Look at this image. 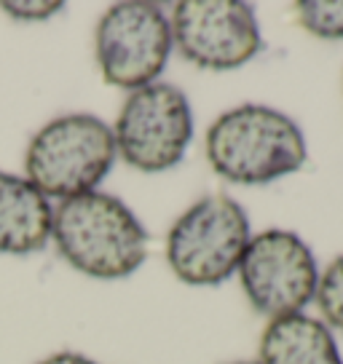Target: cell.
<instances>
[{
  "label": "cell",
  "mask_w": 343,
  "mask_h": 364,
  "mask_svg": "<svg viewBox=\"0 0 343 364\" xmlns=\"http://www.w3.org/2000/svg\"><path fill=\"white\" fill-rule=\"evenodd\" d=\"M113 129L92 113H70L48 121L24 153L27 180L46 198L68 201L92 193L115 164Z\"/></svg>",
  "instance_id": "3"
},
{
  "label": "cell",
  "mask_w": 343,
  "mask_h": 364,
  "mask_svg": "<svg viewBox=\"0 0 343 364\" xmlns=\"http://www.w3.org/2000/svg\"><path fill=\"white\" fill-rule=\"evenodd\" d=\"M38 364H97L94 359L89 356H83V353H75V351H59V353H51L46 359H41Z\"/></svg>",
  "instance_id": "14"
},
{
  "label": "cell",
  "mask_w": 343,
  "mask_h": 364,
  "mask_svg": "<svg viewBox=\"0 0 343 364\" xmlns=\"http://www.w3.org/2000/svg\"><path fill=\"white\" fill-rule=\"evenodd\" d=\"M236 364H258V362H236Z\"/></svg>",
  "instance_id": "15"
},
{
  "label": "cell",
  "mask_w": 343,
  "mask_h": 364,
  "mask_svg": "<svg viewBox=\"0 0 343 364\" xmlns=\"http://www.w3.org/2000/svg\"><path fill=\"white\" fill-rule=\"evenodd\" d=\"M172 43L201 70H236L258 57L263 35L252 6L239 0H183L169 16Z\"/></svg>",
  "instance_id": "8"
},
{
  "label": "cell",
  "mask_w": 343,
  "mask_h": 364,
  "mask_svg": "<svg viewBox=\"0 0 343 364\" xmlns=\"http://www.w3.org/2000/svg\"><path fill=\"white\" fill-rule=\"evenodd\" d=\"M54 228V206L27 177L0 171V255L46 250Z\"/></svg>",
  "instance_id": "9"
},
{
  "label": "cell",
  "mask_w": 343,
  "mask_h": 364,
  "mask_svg": "<svg viewBox=\"0 0 343 364\" xmlns=\"http://www.w3.org/2000/svg\"><path fill=\"white\" fill-rule=\"evenodd\" d=\"M113 139L118 156L145 174L183 164L194 139V110L185 91L164 80L129 91L113 126Z\"/></svg>",
  "instance_id": "5"
},
{
  "label": "cell",
  "mask_w": 343,
  "mask_h": 364,
  "mask_svg": "<svg viewBox=\"0 0 343 364\" xmlns=\"http://www.w3.org/2000/svg\"><path fill=\"white\" fill-rule=\"evenodd\" d=\"M169 16L156 3L124 0L102 14L94 33L97 65L110 86L137 91L156 83L172 54Z\"/></svg>",
  "instance_id": "6"
},
{
  "label": "cell",
  "mask_w": 343,
  "mask_h": 364,
  "mask_svg": "<svg viewBox=\"0 0 343 364\" xmlns=\"http://www.w3.org/2000/svg\"><path fill=\"white\" fill-rule=\"evenodd\" d=\"M0 9L9 14L11 19H19V22H43V19L57 16L65 9V3L62 0H46V3H19V0H11V3H0Z\"/></svg>",
  "instance_id": "13"
},
{
  "label": "cell",
  "mask_w": 343,
  "mask_h": 364,
  "mask_svg": "<svg viewBox=\"0 0 343 364\" xmlns=\"http://www.w3.org/2000/svg\"><path fill=\"white\" fill-rule=\"evenodd\" d=\"M300 27L322 41H343V0H300L295 6Z\"/></svg>",
  "instance_id": "11"
},
{
  "label": "cell",
  "mask_w": 343,
  "mask_h": 364,
  "mask_svg": "<svg viewBox=\"0 0 343 364\" xmlns=\"http://www.w3.org/2000/svg\"><path fill=\"white\" fill-rule=\"evenodd\" d=\"M250 217L226 193L199 198L174 220L167 236L172 273L191 287H218L239 271L250 244Z\"/></svg>",
  "instance_id": "4"
},
{
  "label": "cell",
  "mask_w": 343,
  "mask_h": 364,
  "mask_svg": "<svg viewBox=\"0 0 343 364\" xmlns=\"http://www.w3.org/2000/svg\"><path fill=\"white\" fill-rule=\"evenodd\" d=\"M258 356V364H343L332 330L309 314L271 318Z\"/></svg>",
  "instance_id": "10"
},
{
  "label": "cell",
  "mask_w": 343,
  "mask_h": 364,
  "mask_svg": "<svg viewBox=\"0 0 343 364\" xmlns=\"http://www.w3.org/2000/svg\"><path fill=\"white\" fill-rule=\"evenodd\" d=\"M236 273L250 306L268 316V321L303 314L320 284V268L311 247L285 228H268L252 236Z\"/></svg>",
  "instance_id": "7"
},
{
  "label": "cell",
  "mask_w": 343,
  "mask_h": 364,
  "mask_svg": "<svg viewBox=\"0 0 343 364\" xmlns=\"http://www.w3.org/2000/svg\"><path fill=\"white\" fill-rule=\"evenodd\" d=\"M51 239L70 268L105 282L132 276L148 257V233L137 215L100 191L62 201L54 209Z\"/></svg>",
  "instance_id": "1"
},
{
  "label": "cell",
  "mask_w": 343,
  "mask_h": 364,
  "mask_svg": "<svg viewBox=\"0 0 343 364\" xmlns=\"http://www.w3.org/2000/svg\"><path fill=\"white\" fill-rule=\"evenodd\" d=\"M204 148L215 174L233 185H268L309 159L300 126L268 105H239L215 118Z\"/></svg>",
  "instance_id": "2"
},
{
  "label": "cell",
  "mask_w": 343,
  "mask_h": 364,
  "mask_svg": "<svg viewBox=\"0 0 343 364\" xmlns=\"http://www.w3.org/2000/svg\"><path fill=\"white\" fill-rule=\"evenodd\" d=\"M314 300L320 306L322 321L332 330L343 332V255L320 273Z\"/></svg>",
  "instance_id": "12"
}]
</instances>
